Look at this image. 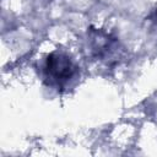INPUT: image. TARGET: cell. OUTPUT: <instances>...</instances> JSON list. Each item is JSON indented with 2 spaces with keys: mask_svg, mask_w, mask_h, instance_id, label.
I'll list each match as a JSON object with an SVG mask.
<instances>
[{
  "mask_svg": "<svg viewBox=\"0 0 157 157\" xmlns=\"http://www.w3.org/2000/svg\"><path fill=\"white\" fill-rule=\"evenodd\" d=\"M43 81L53 88H67L78 76V66L69 54L61 50H54L47 55L42 66Z\"/></svg>",
  "mask_w": 157,
  "mask_h": 157,
  "instance_id": "cell-1",
  "label": "cell"
},
{
  "mask_svg": "<svg viewBox=\"0 0 157 157\" xmlns=\"http://www.w3.org/2000/svg\"><path fill=\"white\" fill-rule=\"evenodd\" d=\"M87 43L90 53L97 60L113 64L121 58L123 48L118 38L103 29L91 27L87 32Z\"/></svg>",
  "mask_w": 157,
  "mask_h": 157,
  "instance_id": "cell-2",
  "label": "cell"
},
{
  "mask_svg": "<svg viewBox=\"0 0 157 157\" xmlns=\"http://www.w3.org/2000/svg\"><path fill=\"white\" fill-rule=\"evenodd\" d=\"M152 21L155 22V25L157 26V10L155 11V13H153V16H152Z\"/></svg>",
  "mask_w": 157,
  "mask_h": 157,
  "instance_id": "cell-3",
  "label": "cell"
}]
</instances>
